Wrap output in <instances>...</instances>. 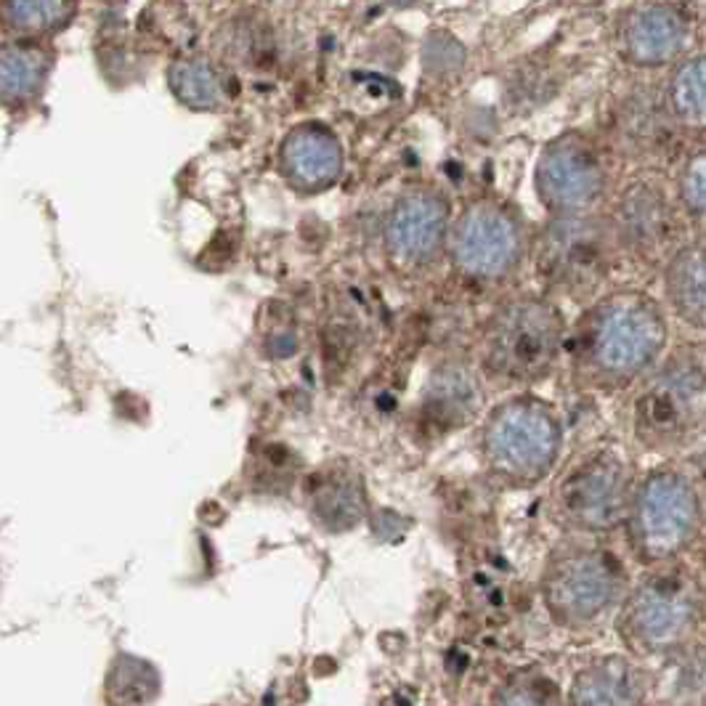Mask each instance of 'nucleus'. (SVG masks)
Masks as SVG:
<instances>
[{
  "mask_svg": "<svg viewBox=\"0 0 706 706\" xmlns=\"http://www.w3.org/2000/svg\"><path fill=\"white\" fill-rule=\"evenodd\" d=\"M632 545L643 561H667L691 545L702 526V502L685 476L656 471L630 504Z\"/></svg>",
  "mask_w": 706,
  "mask_h": 706,
  "instance_id": "obj_3",
  "label": "nucleus"
},
{
  "mask_svg": "<svg viewBox=\"0 0 706 706\" xmlns=\"http://www.w3.org/2000/svg\"><path fill=\"white\" fill-rule=\"evenodd\" d=\"M428 399L434 415L443 417V423L452 419L454 425L476 412L480 391L476 377L467 373L465 367H443L441 373L434 377V382H430Z\"/></svg>",
  "mask_w": 706,
  "mask_h": 706,
  "instance_id": "obj_21",
  "label": "nucleus"
},
{
  "mask_svg": "<svg viewBox=\"0 0 706 706\" xmlns=\"http://www.w3.org/2000/svg\"><path fill=\"white\" fill-rule=\"evenodd\" d=\"M563 340V319L545 301H519L491 321L486 364L504 380H537L552 367Z\"/></svg>",
  "mask_w": 706,
  "mask_h": 706,
  "instance_id": "obj_4",
  "label": "nucleus"
},
{
  "mask_svg": "<svg viewBox=\"0 0 706 706\" xmlns=\"http://www.w3.org/2000/svg\"><path fill=\"white\" fill-rule=\"evenodd\" d=\"M667 343L661 308L643 292L606 297L584 327V356L600 377L626 382L659 358Z\"/></svg>",
  "mask_w": 706,
  "mask_h": 706,
  "instance_id": "obj_1",
  "label": "nucleus"
},
{
  "mask_svg": "<svg viewBox=\"0 0 706 706\" xmlns=\"http://www.w3.org/2000/svg\"><path fill=\"white\" fill-rule=\"evenodd\" d=\"M643 678L619 656L595 661L576 674L571 685V706H641Z\"/></svg>",
  "mask_w": 706,
  "mask_h": 706,
  "instance_id": "obj_15",
  "label": "nucleus"
},
{
  "mask_svg": "<svg viewBox=\"0 0 706 706\" xmlns=\"http://www.w3.org/2000/svg\"><path fill=\"white\" fill-rule=\"evenodd\" d=\"M72 0H3L0 22L9 33L22 38L57 33L70 20Z\"/></svg>",
  "mask_w": 706,
  "mask_h": 706,
  "instance_id": "obj_20",
  "label": "nucleus"
},
{
  "mask_svg": "<svg viewBox=\"0 0 706 706\" xmlns=\"http://www.w3.org/2000/svg\"><path fill=\"white\" fill-rule=\"evenodd\" d=\"M617 584V565L606 552L576 550L552 561L541 589L552 617L565 624H584L611 606Z\"/></svg>",
  "mask_w": 706,
  "mask_h": 706,
  "instance_id": "obj_10",
  "label": "nucleus"
},
{
  "mask_svg": "<svg viewBox=\"0 0 706 706\" xmlns=\"http://www.w3.org/2000/svg\"><path fill=\"white\" fill-rule=\"evenodd\" d=\"M630 473L613 452L582 460L558 486V510L565 521L589 532H608L630 513Z\"/></svg>",
  "mask_w": 706,
  "mask_h": 706,
  "instance_id": "obj_6",
  "label": "nucleus"
},
{
  "mask_svg": "<svg viewBox=\"0 0 706 706\" xmlns=\"http://www.w3.org/2000/svg\"><path fill=\"white\" fill-rule=\"evenodd\" d=\"M523 255L521 223L495 203L471 205L454 223L452 258L473 279H499L519 266Z\"/></svg>",
  "mask_w": 706,
  "mask_h": 706,
  "instance_id": "obj_9",
  "label": "nucleus"
},
{
  "mask_svg": "<svg viewBox=\"0 0 706 706\" xmlns=\"http://www.w3.org/2000/svg\"><path fill=\"white\" fill-rule=\"evenodd\" d=\"M698 622V598L685 576H654L635 589L624 608V635L648 654L678 648Z\"/></svg>",
  "mask_w": 706,
  "mask_h": 706,
  "instance_id": "obj_5",
  "label": "nucleus"
},
{
  "mask_svg": "<svg viewBox=\"0 0 706 706\" xmlns=\"http://www.w3.org/2000/svg\"><path fill=\"white\" fill-rule=\"evenodd\" d=\"M613 253V229L593 216H565L545 229L539 266L545 277L569 290H584L606 277Z\"/></svg>",
  "mask_w": 706,
  "mask_h": 706,
  "instance_id": "obj_7",
  "label": "nucleus"
},
{
  "mask_svg": "<svg viewBox=\"0 0 706 706\" xmlns=\"http://www.w3.org/2000/svg\"><path fill=\"white\" fill-rule=\"evenodd\" d=\"M51 70L46 48L29 40H14L0 46V105H24L40 94Z\"/></svg>",
  "mask_w": 706,
  "mask_h": 706,
  "instance_id": "obj_17",
  "label": "nucleus"
},
{
  "mask_svg": "<svg viewBox=\"0 0 706 706\" xmlns=\"http://www.w3.org/2000/svg\"><path fill=\"white\" fill-rule=\"evenodd\" d=\"M561 449V425L537 399L497 406L484 428V458L491 473L513 484H534L552 471Z\"/></svg>",
  "mask_w": 706,
  "mask_h": 706,
  "instance_id": "obj_2",
  "label": "nucleus"
},
{
  "mask_svg": "<svg viewBox=\"0 0 706 706\" xmlns=\"http://www.w3.org/2000/svg\"><path fill=\"white\" fill-rule=\"evenodd\" d=\"M706 401V377L693 362H672L637 399V436L648 443H672L698 428Z\"/></svg>",
  "mask_w": 706,
  "mask_h": 706,
  "instance_id": "obj_8",
  "label": "nucleus"
},
{
  "mask_svg": "<svg viewBox=\"0 0 706 706\" xmlns=\"http://www.w3.org/2000/svg\"><path fill=\"white\" fill-rule=\"evenodd\" d=\"M364 497L351 473H327L314 491V513L330 528H349L362 519Z\"/></svg>",
  "mask_w": 706,
  "mask_h": 706,
  "instance_id": "obj_19",
  "label": "nucleus"
},
{
  "mask_svg": "<svg viewBox=\"0 0 706 706\" xmlns=\"http://www.w3.org/2000/svg\"><path fill=\"white\" fill-rule=\"evenodd\" d=\"M606 186L600 155L584 136L565 133L539 157L537 192L541 203L556 212L589 208Z\"/></svg>",
  "mask_w": 706,
  "mask_h": 706,
  "instance_id": "obj_11",
  "label": "nucleus"
},
{
  "mask_svg": "<svg viewBox=\"0 0 706 706\" xmlns=\"http://www.w3.org/2000/svg\"><path fill=\"white\" fill-rule=\"evenodd\" d=\"M395 5H410V3H415V0H393Z\"/></svg>",
  "mask_w": 706,
  "mask_h": 706,
  "instance_id": "obj_27",
  "label": "nucleus"
},
{
  "mask_svg": "<svg viewBox=\"0 0 706 706\" xmlns=\"http://www.w3.org/2000/svg\"><path fill=\"white\" fill-rule=\"evenodd\" d=\"M617 231L635 247L659 245L669 231L667 199L648 184L632 186L619 203Z\"/></svg>",
  "mask_w": 706,
  "mask_h": 706,
  "instance_id": "obj_18",
  "label": "nucleus"
},
{
  "mask_svg": "<svg viewBox=\"0 0 706 706\" xmlns=\"http://www.w3.org/2000/svg\"><path fill=\"white\" fill-rule=\"evenodd\" d=\"M449 234V205L434 188H412L393 205L386 223L388 249L406 264H425Z\"/></svg>",
  "mask_w": 706,
  "mask_h": 706,
  "instance_id": "obj_12",
  "label": "nucleus"
},
{
  "mask_svg": "<svg viewBox=\"0 0 706 706\" xmlns=\"http://www.w3.org/2000/svg\"><path fill=\"white\" fill-rule=\"evenodd\" d=\"M667 292L680 319L706 330V236L674 255L667 269Z\"/></svg>",
  "mask_w": 706,
  "mask_h": 706,
  "instance_id": "obj_16",
  "label": "nucleus"
},
{
  "mask_svg": "<svg viewBox=\"0 0 706 706\" xmlns=\"http://www.w3.org/2000/svg\"><path fill=\"white\" fill-rule=\"evenodd\" d=\"M680 194L687 210L706 218V151L687 162L683 179H680Z\"/></svg>",
  "mask_w": 706,
  "mask_h": 706,
  "instance_id": "obj_26",
  "label": "nucleus"
},
{
  "mask_svg": "<svg viewBox=\"0 0 706 706\" xmlns=\"http://www.w3.org/2000/svg\"><path fill=\"white\" fill-rule=\"evenodd\" d=\"M669 105L678 120L706 127V57L685 62L669 83Z\"/></svg>",
  "mask_w": 706,
  "mask_h": 706,
  "instance_id": "obj_23",
  "label": "nucleus"
},
{
  "mask_svg": "<svg viewBox=\"0 0 706 706\" xmlns=\"http://www.w3.org/2000/svg\"><path fill=\"white\" fill-rule=\"evenodd\" d=\"M282 170L292 186L321 192L340 179L343 149L338 136L325 125L306 123L290 133L282 144Z\"/></svg>",
  "mask_w": 706,
  "mask_h": 706,
  "instance_id": "obj_13",
  "label": "nucleus"
},
{
  "mask_svg": "<svg viewBox=\"0 0 706 706\" xmlns=\"http://www.w3.org/2000/svg\"><path fill=\"white\" fill-rule=\"evenodd\" d=\"M624 51L635 64L659 66L685 48L687 24L672 5H645L624 24Z\"/></svg>",
  "mask_w": 706,
  "mask_h": 706,
  "instance_id": "obj_14",
  "label": "nucleus"
},
{
  "mask_svg": "<svg viewBox=\"0 0 706 706\" xmlns=\"http://www.w3.org/2000/svg\"><path fill=\"white\" fill-rule=\"evenodd\" d=\"M465 46L449 33H430L423 42V66L436 77H447L465 66Z\"/></svg>",
  "mask_w": 706,
  "mask_h": 706,
  "instance_id": "obj_24",
  "label": "nucleus"
},
{
  "mask_svg": "<svg viewBox=\"0 0 706 706\" xmlns=\"http://www.w3.org/2000/svg\"><path fill=\"white\" fill-rule=\"evenodd\" d=\"M495 706H561L550 683H541L537 678L510 680L497 693Z\"/></svg>",
  "mask_w": 706,
  "mask_h": 706,
  "instance_id": "obj_25",
  "label": "nucleus"
},
{
  "mask_svg": "<svg viewBox=\"0 0 706 706\" xmlns=\"http://www.w3.org/2000/svg\"><path fill=\"white\" fill-rule=\"evenodd\" d=\"M168 83L173 94L194 109H216L223 101V83L218 72L203 59H184L175 62L168 72Z\"/></svg>",
  "mask_w": 706,
  "mask_h": 706,
  "instance_id": "obj_22",
  "label": "nucleus"
}]
</instances>
